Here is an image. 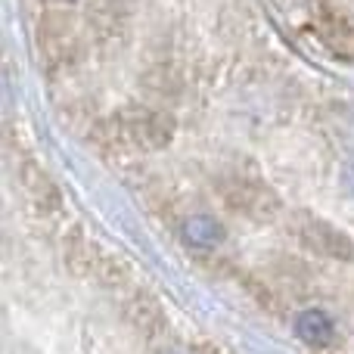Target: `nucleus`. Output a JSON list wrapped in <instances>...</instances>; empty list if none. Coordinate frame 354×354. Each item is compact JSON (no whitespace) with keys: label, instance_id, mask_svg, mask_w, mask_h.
Segmentation results:
<instances>
[{"label":"nucleus","instance_id":"nucleus-5","mask_svg":"<svg viewBox=\"0 0 354 354\" xmlns=\"http://www.w3.org/2000/svg\"><path fill=\"white\" fill-rule=\"evenodd\" d=\"M37 53H41V66L47 72H59V68L72 66L75 56V31L66 22H44L37 31Z\"/></svg>","mask_w":354,"mask_h":354},{"label":"nucleus","instance_id":"nucleus-1","mask_svg":"<svg viewBox=\"0 0 354 354\" xmlns=\"http://www.w3.org/2000/svg\"><path fill=\"white\" fill-rule=\"evenodd\" d=\"M100 134L106 147L118 153H159L174 137V118L153 106H128L112 112Z\"/></svg>","mask_w":354,"mask_h":354},{"label":"nucleus","instance_id":"nucleus-2","mask_svg":"<svg viewBox=\"0 0 354 354\" xmlns=\"http://www.w3.org/2000/svg\"><path fill=\"white\" fill-rule=\"evenodd\" d=\"M221 199L227 202V208L239 214V218H255V221H268L280 212V199L270 187H264L255 177H243L233 174L221 183Z\"/></svg>","mask_w":354,"mask_h":354},{"label":"nucleus","instance_id":"nucleus-4","mask_svg":"<svg viewBox=\"0 0 354 354\" xmlns=\"http://www.w3.org/2000/svg\"><path fill=\"white\" fill-rule=\"evenodd\" d=\"M16 180L22 196L28 199V205L35 208L37 214L50 218L62 208V193H59V183L53 180V174L35 159H19L16 165Z\"/></svg>","mask_w":354,"mask_h":354},{"label":"nucleus","instance_id":"nucleus-7","mask_svg":"<svg viewBox=\"0 0 354 354\" xmlns=\"http://www.w3.org/2000/svg\"><path fill=\"white\" fill-rule=\"evenodd\" d=\"M103 252L100 245H93L87 236H68V245H66V264L72 274L78 277H93L97 270H103Z\"/></svg>","mask_w":354,"mask_h":354},{"label":"nucleus","instance_id":"nucleus-6","mask_svg":"<svg viewBox=\"0 0 354 354\" xmlns=\"http://www.w3.org/2000/svg\"><path fill=\"white\" fill-rule=\"evenodd\" d=\"M124 317L128 324L140 333L143 339H159L168 333V317L165 308L153 299L149 292H134L128 301H124Z\"/></svg>","mask_w":354,"mask_h":354},{"label":"nucleus","instance_id":"nucleus-3","mask_svg":"<svg viewBox=\"0 0 354 354\" xmlns=\"http://www.w3.org/2000/svg\"><path fill=\"white\" fill-rule=\"evenodd\" d=\"M292 230L299 233L301 245L311 249L314 255L330 258V261H339V264H354V239L339 230V227H333L330 221H320L314 214L301 212L292 221Z\"/></svg>","mask_w":354,"mask_h":354}]
</instances>
